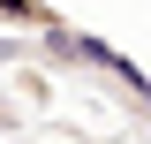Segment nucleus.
Segmentation results:
<instances>
[{
	"instance_id": "nucleus-1",
	"label": "nucleus",
	"mask_w": 151,
	"mask_h": 144,
	"mask_svg": "<svg viewBox=\"0 0 151 144\" xmlns=\"http://www.w3.org/2000/svg\"><path fill=\"white\" fill-rule=\"evenodd\" d=\"M53 31H68L53 0H0V38H53Z\"/></svg>"
},
{
	"instance_id": "nucleus-2",
	"label": "nucleus",
	"mask_w": 151,
	"mask_h": 144,
	"mask_svg": "<svg viewBox=\"0 0 151 144\" xmlns=\"http://www.w3.org/2000/svg\"><path fill=\"white\" fill-rule=\"evenodd\" d=\"M23 121V106H15V99H0V129H15Z\"/></svg>"
}]
</instances>
